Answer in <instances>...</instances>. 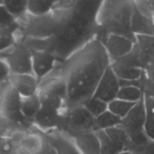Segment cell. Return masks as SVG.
I'll return each instance as SVG.
<instances>
[{
    "label": "cell",
    "instance_id": "6da1fadb",
    "mask_svg": "<svg viewBox=\"0 0 154 154\" xmlns=\"http://www.w3.org/2000/svg\"><path fill=\"white\" fill-rule=\"evenodd\" d=\"M64 67L66 85V107L80 106L94 94L109 63V56L100 40L94 38L70 56Z\"/></svg>",
    "mask_w": 154,
    "mask_h": 154
},
{
    "label": "cell",
    "instance_id": "7a4b0ae2",
    "mask_svg": "<svg viewBox=\"0 0 154 154\" xmlns=\"http://www.w3.org/2000/svg\"><path fill=\"white\" fill-rule=\"evenodd\" d=\"M136 9L134 0H103L97 15V26L107 33L122 35L136 42L131 20Z\"/></svg>",
    "mask_w": 154,
    "mask_h": 154
},
{
    "label": "cell",
    "instance_id": "3957f363",
    "mask_svg": "<svg viewBox=\"0 0 154 154\" xmlns=\"http://www.w3.org/2000/svg\"><path fill=\"white\" fill-rule=\"evenodd\" d=\"M22 97L8 81L0 85V115L6 120L17 122L23 118L20 112Z\"/></svg>",
    "mask_w": 154,
    "mask_h": 154
},
{
    "label": "cell",
    "instance_id": "277c9868",
    "mask_svg": "<svg viewBox=\"0 0 154 154\" xmlns=\"http://www.w3.org/2000/svg\"><path fill=\"white\" fill-rule=\"evenodd\" d=\"M8 63L11 73H32V50L23 43L16 42L8 51L0 54Z\"/></svg>",
    "mask_w": 154,
    "mask_h": 154
},
{
    "label": "cell",
    "instance_id": "5b68a950",
    "mask_svg": "<svg viewBox=\"0 0 154 154\" xmlns=\"http://www.w3.org/2000/svg\"><path fill=\"white\" fill-rule=\"evenodd\" d=\"M61 124H64L72 133L94 131L97 129L95 118L83 106L68 110L67 114L63 116Z\"/></svg>",
    "mask_w": 154,
    "mask_h": 154
},
{
    "label": "cell",
    "instance_id": "8992f818",
    "mask_svg": "<svg viewBox=\"0 0 154 154\" xmlns=\"http://www.w3.org/2000/svg\"><path fill=\"white\" fill-rule=\"evenodd\" d=\"M145 105L143 98L135 103L132 109L122 119L121 126L127 131L130 139L146 134L144 131Z\"/></svg>",
    "mask_w": 154,
    "mask_h": 154
},
{
    "label": "cell",
    "instance_id": "52a82bcc",
    "mask_svg": "<svg viewBox=\"0 0 154 154\" xmlns=\"http://www.w3.org/2000/svg\"><path fill=\"white\" fill-rule=\"evenodd\" d=\"M120 87L119 79L110 64L102 75L93 96L109 103L116 98Z\"/></svg>",
    "mask_w": 154,
    "mask_h": 154
},
{
    "label": "cell",
    "instance_id": "ba28073f",
    "mask_svg": "<svg viewBox=\"0 0 154 154\" xmlns=\"http://www.w3.org/2000/svg\"><path fill=\"white\" fill-rule=\"evenodd\" d=\"M103 39L104 42H101L109 57H112L116 59L122 58L131 54L135 44V42L128 37L107 32H106V36L101 40Z\"/></svg>",
    "mask_w": 154,
    "mask_h": 154
},
{
    "label": "cell",
    "instance_id": "9c48e42d",
    "mask_svg": "<svg viewBox=\"0 0 154 154\" xmlns=\"http://www.w3.org/2000/svg\"><path fill=\"white\" fill-rule=\"evenodd\" d=\"M57 58L49 50H32V73L39 82L53 70Z\"/></svg>",
    "mask_w": 154,
    "mask_h": 154
},
{
    "label": "cell",
    "instance_id": "30bf717a",
    "mask_svg": "<svg viewBox=\"0 0 154 154\" xmlns=\"http://www.w3.org/2000/svg\"><path fill=\"white\" fill-rule=\"evenodd\" d=\"M8 82L22 97H29L38 92L39 80L33 74L11 73Z\"/></svg>",
    "mask_w": 154,
    "mask_h": 154
},
{
    "label": "cell",
    "instance_id": "8fae6325",
    "mask_svg": "<svg viewBox=\"0 0 154 154\" xmlns=\"http://www.w3.org/2000/svg\"><path fill=\"white\" fill-rule=\"evenodd\" d=\"M63 116L61 111L42 105L33 121L42 131H49L61 124Z\"/></svg>",
    "mask_w": 154,
    "mask_h": 154
},
{
    "label": "cell",
    "instance_id": "7c38bea8",
    "mask_svg": "<svg viewBox=\"0 0 154 154\" xmlns=\"http://www.w3.org/2000/svg\"><path fill=\"white\" fill-rule=\"evenodd\" d=\"M72 140L81 154H100V146L94 131L72 133Z\"/></svg>",
    "mask_w": 154,
    "mask_h": 154
},
{
    "label": "cell",
    "instance_id": "4fadbf2b",
    "mask_svg": "<svg viewBox=\"0 0 154 154\" xmlns=\"http://www.w3.org/2000/svg\"><path fill=\"white\" fill-rule=\"evenodd\" d=\"M131 30L135 36H154V24L148 17L142 14L137 8L131 20Z\"/></svg>",
    "mask_w": 154,
    "mask_h": 154
},
{
    "label": "cell",
    "instance_id": "5bb4252c",
    "mask_svg": "<svg viewBox=\"0 0 154 154\" xmlns=\"http://www.w3.org/2000/svg\"><path fill=\"white\" fill-rule=\"evenodd\" d=\"M60 0H29L27 14L35 17H42L51 14Z\"/></svg>",
    "mask_w": 154,
    "mask_h": 154
},
{
    "label": "cell",
    "instance_id": "9a60e30c",
    "mask_svg": "<svg viewBox=\"0 0 154 154\" xmlns=\"http://www.w3.org/2000/svg\"><path fill=\"white\" fill-rule=\"evenodd\" d=\"M111 66L119 79L128 81L137 80L140 79L143 73L141 68L134 63L131 64L130 63H119Z\"/></svg>",
    "mask_w": 154,
    "mask_h": 154
},
{
    "label": "cell",
    "instance_id": "2e32d148",
    "mask_svg": "<svg viewBox=\"0 0 154 154\" xmlns=\"http://www.w3.org/2000/svg\"><path fill=\"white\" fill-rule=\"evenodd\" d=\"M50 141L56 154H81L72 140L64 136H52L50 137Z\"/></svg>",
    "mask_w": 154,
    "mask_h": 154
},
{
    "label": "cell",
    "instance_id": "e0dca14e",
    "mask_svg": "<svg viewBox=\"0 0 154 154\" xmlns=\"http://www.w3.org/2000/svg\"><path fill=\"white\" fill-rule=\"evenodd\" d=\"M41 100L38 92L29 97H22L20 112L23 118L33 119L38 110L40 109Z\"/></svg>",
    "mask_w": 154,
    "mask_h": 154
},
{
    "label": "cell",
    "instance_id": "ac0fdd59",
    "mask_svg": "<svg viewBox=\"0 0 154 154\" xmlns=\"http://www.w3.org/2000/svg\"><path fill=\"white\" fill-rule=\"evenodd\" d=\"M18 26L17 22L10 26L0 28V54L8 51L16 44V32Z\"/></svg>",
    "mask_w": 154,
    "mask_h": 154
},
{
    "label": "cell",
    "instance_id": "d6986e66",
    "mask_svg": "<svg viewBox=\"0 0 154 154\" xmlns=\"http://www.w3.org/2000/svg\"><path fill=\"white\" fill-rule=\"evenodd\" d=\"M144 131L149 138L154 140V98L144 93Z\"/></svg>",
    "mask_w": 154,
    "mask_h": 154
},
{
    "label": "cell",
    "instance_id": "ffe728a7",
    "mask_svg": "<svg viewBox=\"0 0 154 154\" xmlns=\"http://www.w3.org/2000/svg\"><path fill=\"white\" fill-rule=\"evenodd\" d=\"M94 133L100 142V154H116L124 151L121 146L109 137L104 130L96 129Z\"/></svg>",
    "mask_w": 154,
    "mask_h": 154
},
{
    "label": "cell",
    "instance_id": "44dd1931",
    "mask_svg": "<svg viewBox=\"0 0 154 154\" xmlns=\"http://www.w3.org/2000/svg\"><path fill=\"white\" fill-rule=\"evenodd\" d=\"M111 139L117 143L124 150H128L131 144V139L127 131L121 125L112 127L104 130Z\"/></svg>",
    "mask_w": 154,
    "mask_h": 154
},
{
    "label": "cell",
    "instance_id": "7402d4cb",
    "mask_svg": "<svg viewBox=\"0 0 154 154\" xmlns=\"http://www.w3.org/2000/svg\"><path fill=\"white\" fill-rule=\"evenodd\" d=\"M29 0H3L2 5L17 20L27 15Z\"/></svg>",
    "mask_w": 154,
    "mask_h": 154
},
{
    "label": "cell",
    "instance_id": "603a6c76",
    "mask_svg": "<svg viewBox=\"0 0 154 154\" xmlns=\"http://www.w3.org/2000/svg\"><path fill=\"white\" fill-rule=\"evenodd\" d=\"M95 120L97 129L106 130L112 127L120 125L122 124V119L107 109L96 117Z\"/></svg>",
    "mask_w": 154,
    "mask_h": 154
},
{
    "label": "cell",
    "instance_id": "cb8c5ba5",
    "mask_svg": "<svg viewBox=\"0 0 154 154\" xmlns=\"http://www.w3.org/2000/svg\"><path fill=\"white\" fill-rule=\"evenodd\" d=\"M143 94H144V92L139 87L135 86V85H125V86L120 87L116 98L133 102V103H137L143 98Z\"/></svg>",
    "mask_w": 154,
    "mask_h": 154
},
{
    "label": "cell",
    "instance_id": "d4e9b609",
    "mask_svg": "<svg viewBox=\"0 0 154 154\" xmlns=\"http://www.w3.org/2000/svg\"><path fill=\"white\" fill-rule=\"evenodd\" d=\"M135 103L116 98L108 103V109L122 119L132 109Z\"/></svg>",
    "mask_w": 154,
    "mask_h": 154
},
{
    "label": "cell",
    "instance_id": "484cf974",
    "mask_svg": "<svg viewBox=\"0 0 154 154\" xmlns=\"http://www.w3.org/2000/svg\"><path fill=\"white\" fill-rule=\"evenodd\" d=\"M82 106L94 116L97 117L98 116L104 112L108 109V103L103 101L101 99L92 96L87 100Z\"/></svg>",
    "mask_w": 154,
    "mask_h": 154
},
{
    "label": "cell",
    "instance_id": "4316f807",
    "mask_svg": "<svg viewBox=\"0 0 154 154\" xmlns=\"http://www.w3.org/2000/svg\"><path fill=\"white\" fill-rule=\"evenodd\" d=\"M0 154H19L16 140L9 136H0Z\"/></svg>",
    "mask_w": 154,
    "mask_h": 154
},
{
    "label": "cell",
    "instance_id": "83f0119b",
    "mask_svg": "<svg viewBox=\"0 0 154 154\" xmlns=\"http://www.w3.org/2000/svg\"><path fill=\"white\" fill-rule=\"evenodd\" d=\"M136 8L154 24V0H134Z\"/></svg>",
    "mask_w": 154,
    "mask_h": 154
},
{
    "label": "cell",
    "instance_id": "f1b7e54d",
    "mask_svg": "<svg viewBox=\"0 0 154 154\" xmlns=\"http://www.w3.org/2000/svg\"><path fill=\"white\" fill-rule=\"evenodd\" d=\"M18 20L7 10L3 5H0V28L7 27L14 24Z\"/></svg>",
    "mask_w": 154,
    "mask_h": 154
},
{
    "label": "cell",
    "instance_id": "f546056e",
    "mask_svg": "<svg viewBox=\"0 0 154 154\" xmlns=\"http://www.w3.org/2000/svg\"><path fill=\"white\" fill-rule=\"evenodd\" d=\"M11 70L8 63L2 57H0V85L8 80Z\"/></svg>",
    "mask_w": 154,
    "mask_h": 154
},
{
    "label": "cell",
    "instance_id": "4dcf8cb0",
    "mask_svg": "<svg viewBox=\"0 0 154 154\" xmlns=\"http://www.w3.org/2000/svg\"><path fill=\"white\" fill-rule=\"evenodd\" d=\"M76 0H60L54 10H69L75 5Z\"/></svg>",
    "mask_w": 154,
    "mask_h": 154
},
{
    "label": "cell",
    "instance_id": "1f68e13d",
    "mask_svg": "<svg viewBox=\"0 0 154 154\" xmlns=\"http://www.w3.org/2000/svg\"><path fill=\"white\" fill-rule=\"evenodd\" d=\"M143 154H154V140L150 139L145 146Z\"/></svg>",
    "mask_w": 154,
    "mask_h": 154
},
{
    "label": "cell",
    "instance_id": "d6a6232c",
    "mask_svg": "<svg viewBox=\"0 0 154 154\" xmlns=\"http://www.w3.org/2000/svg\"><path fill=\"white\" fill-rule=\"evenodd\" d=\"M116 154H133V153L128 150H124V151H122V152H118V153H116Z\"/></svg>",
    "mask_w": 154,
    "mask_h": 154
},
{
    "label": "cell",
    "instance_id": "836d02e7",
    "mask_svg": "<svg viewBox=\"0 0 154 154\" xmlns=\"http://www.w3.org/2000/svg\"><path fill=\"white\" fill-rule=\"evenodd\" d=\"M3 4V0H0V5H2Z\"/></svg>",
    "mask_w": 154,
    "mask_h": 154
}]
</instances>
